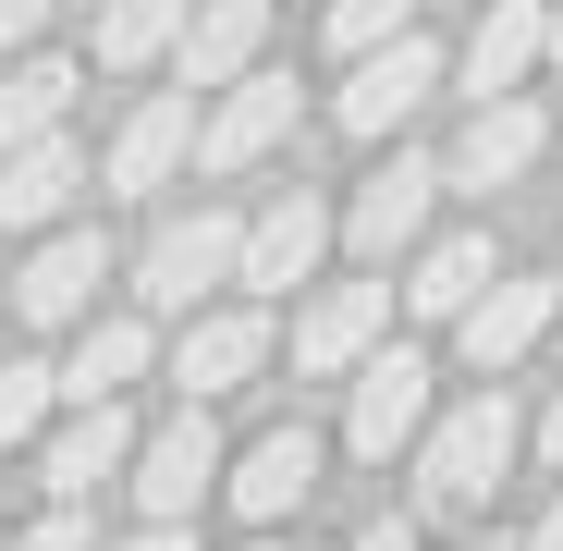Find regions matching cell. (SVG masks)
<instances>
[{
    "mask_svg": "<svg viewBox=\"0 0 563 551\" xmlns=\"http://www.w3.org/2000/svg\"><path fill=\"white\" fill-rule=\"evenodd\" d=\"M515 441H527V429H515L503 381H478L465 405H429V429H417V503H429V515H490Z\"/></svg>",
    "mask_w": 563,
    "mask_h": 551,
    "instance_id": "6da1fadb",
    "label": "cell"
},
{
    "mask_svg": "<svg viewBox=\"0 0 563 551\" xmlns=\"http://www.w3.org/2000/svg\"><path fill=\"white\" fill-rule=\"evenodd\" d=\"M343 453L355 466H393V453H417V429H429V355L417 343H367L355 367H343Z\"/></svg>",
    "mask_w": 563,
    "mask_h": 551,
    "instance_id": "7a4b0ae2",
    "label": "cell"
},
{
    "mask_svg": "<svg viewBox=\"0 0 563 551\" xmlns=\"http://www.w3.org/2000/svg\"><path fill=\"white\" fill-rule=\"evenodd\" d=\"M233 245H245V221H233V209H184V221H159V233L135 245V307L197 319V307L233 283Z\"/></svg>",
    "mask_w": 563,
    "mask_h": 551,
    "instance_id": "3957f363",
    "label": "cell"
},
{
    "mask_svg": "<svg viewBox=\"0 0 563 551\" xmlns=\"http://www.w3.org/2000/svg\"><path fill=\"white\" fill-rule=\"evenodd\" d=\"M441 86V49L405 25V37H380V49H355V74H343V99H331V123L343 135H367V147H393L405 123H417V99Z\"/></svg>",
    "mask_w": 563,
    "mask_h": 551,
    "instance_id": "277c9868",
    "label": "cell"
},
{
    "mask_svg": "<svg viewBox=\"0 0 563 551\" xmlns=\"http://www.w3.org/2000/svg\"><path fill=\"white\" fill-rule=\"evenodd\" d=\"M319 257H331V197L319 184H282L245 221V245H233V283L245 295H295V283H319Z\"/></svg>",
    "mask_w": 563,
    "mask_h": 551,
    "instance_id": "5b68a950",
    "label": "cell"
},
{
    "mask_svg": "<svg viewBox=\"0 0 563 551\" xmlns=\"http://www.w3.org/2000/svg\"><path fill=\"white\" fill-rule=\"evenodd\" d=\"M551 319H563V283H551V269H503V283L453 319V343H465L478 381H503V367H527V355L551 343Z\"/></svg>",
    "mask_w": 563,
    "mask_h": 551,
    "instance_id": "8992f818",
    "label": "cell"
},
{
    "mask_svg": "<svg viewBox=\"0 0 563 551\" xmlns=\"http://www.w3.org/2000/svg\"><path fill=\"white\" fill-rule=\"evenodd\" d=\"M221 466H233V453H221L209 405H184L159 441H135V503H147V527H184V515L221 491Z\"/></svg>",
    "mask_w": 563,
    "mask_h": 551,
    "instance_id": "52a82bcc",
    "label": "cell"
},
{
    "mask_svg": "<svg viewBox=\"0 0 563 551\" xmlns=\"http://www.w3.org/2000/svg\"><path fill=\"white\" fill-rule=\"evenodd\" d=\"M295 74H233L221 99H209V123H197V172H257L282 135H295Z\"/></svg>",
    "mask_w": 563,
    "mask_h": 551,
    "instance_id": "ba28073f",
    "label": "cell"
},
{
    "mask_svg": "<svg viewBox=\"0 0 563 551\" xmlns=\"http://www.w3.org/2000/svg\"><path fill=\"white\" fill-rule=\"evenodd\" d=\"M99 283H111V245H99V221H62L25 269H13V307L37 319V331H74V319H99Z\"/></svg>",
    "mask_w": 563,
    "mask_h": 551,
    "instance_id": "9c48e42d",
    "label": "cell"
},
{
    "mask_svg": "<svg viewBox=\"0 0 563 551\" xmlns=\"http://www.w3.org/2000/svg\"><path fill=\"white\" fill-rule=\"evenodd\" d=\"M429 197H441V159L393 147L380 172L355 184V209H331V233H343L355 257H393V245H417V233H429Z\"/></svg>",
    "mask_w": 563,
    "mask_h": 551,
    "instance_id": "30bf717a",
    "label": "cell"
},
{
    "mask_svg": "<svg viewBox=\"0 0 563 551\" xmlns=\"http://www.w3.org/2000/svg\"><path fill=\"white\" fill-rule=\"evenodd\" d=\"M539 147H551V111H539V99H478V123L453 135L441 184H465V197H503V184L539 172Z\"/></svg>",
    "mask_w": 563,
    "mask_h": 551,
    "instance_id": "8fae6325",
    "label": "cell"
},
{
    "mask_svg": "<svg viewBox=\"0 0 563 551\" xmlns=\"http://www.w3.org/2000/svg\"><path fill=\"white\" fill-rule=\"evenodd\" d=\"M269 367V319L257 307H197L184 319V343H172V381H184V405H221V393H245Z\"/></svg>",
    "mask_w": 563,
    "mask_h": 551,
    "instance_id": "7c38bea8",
    "label": "cell"
},
{
    "mask_svg": "<svg viewBox=\"0 0 563 551\" xmlns=\"http://www.w3.org/2000/svg\"><path fill=\"white\" fill-rule=\"evenodd\" d=\"M257 49H269V0H197L172 37V74H184V99H221L233 74H257Z\"/></svg>",
    "mask_w": 563,
    "mask_h": 551,
    "instance_id": "4fadbf2b",
    "label": "cell"
},
{
    "mask_svg": "<svg viewBox=\"0 0 563 551\" xmlns=\"http://www.w3.org/2000/svg\"><path fill=\"white\" fill-rule=\"evenodd\" d=\"M367 343H393V283H331L295 319V381H343Z\"/></svg>",
    "mask_w": 563,
    "mask_h": 551,
    "instance_id": "5bb4252c",
    "label": "cell"
},
{
    "mask_svg": "<svg viewBox=\"0 0 563 551\" xmlns=\"http://www.w3.org/2000/svg\"><path fill=\"white\" fill-rule=\"evenodd\" d=\"M135 466V417L123 405H74L62 429H49V453H37V491L49 503H86V491H111Z\"/></svg>",
    "mask_w": 563,
    "mask_h": 551,
    "instance_id": "9a60e30c",
    "label": "cell"
},
{
    "mask_svg": "<svg viewBox=\"0 0 563 551\" xmlns=\"http://www.w3.org/2000/svg\"><path fill=\"white\" fill-rule=\"evenodd\" d=\"M221 491H233V515L245 527H282V515H307V491H319V429H295L282 417L245 466H221Z\"/></svg>",
    "mask_w": 563,
    "mask_h": 551,
    "instance_id": "2e32d148",
    "label": "cell"
},
{
    "mask_svg": "<svg viewBox=\"0 0 563 551\" xmlns=\"http://www.w3.org/2000/svg\"><path fill=\"white\" fill-rule=\"evenodd\" d=\"M86 197V147L74 135H25V147H0V233H37Z\"/></svg>",
    "mask_w": 563,
    "mask_h": 551,
    "instance_id": "e0dca14e",
    "label": "cell"
},
{
    "mask_svg": "<svg viewBox=\"0 0 563 551\" xmlns=\"http://www.w3.org/2000/svg\"><path fill=\"white\" fill-rule=\"evenodd\" d=\"M184 159H197V99H184V86H159V99L111 135V197H159Z\"/></svg>",
    "mask_w": 563,
    "mask_h": 551,
    "instance_id": "ac0fdd59",
    "label": "cell"
},
{
    "mask_svg": "<svg viewBox=\"0 0 563 551\" xmlns=\"http://www.w3.org/2000/svg\"><path fill=\"white\" fill-rule=\"evenodd\" d=\"M147 319H74V355L49 367V393H74V405H123V381H147Z\"/></svg>",
    "mask_w": 563,
    "mask_h": 551,
    "instance_id": "d6986e66",
    "label": "cell"
},
{
    "mask_svg": "<svg viewBox=\"0 0 563 551\" xmlns=\"http://www.w3.org/2000/svg\"><path fill=\"white\" fill-rule=\"evenodd\" d=\"M490 283H503V257H490V233H441V245H417V269H405L393 295H405L417 319H465V307H478Z\"/></svg>",
    "mask_w": 563,
    "mask_h": 551,
    "instance_id": "ffe728a7",
    "label": "cell"
},
{
    "mask_svg": "<svg viewBox=\"0 0 563 551\" xmlns=\"http://www.w3.org/2000/svg\"><path fill=\"white\" fill-rule=\"evenodd\" d=\"M539 0H478V37H465V99H515V86H527V62H539Z\"/></svg>",
    "mask_w": 563,
    "mask_h": 551,
    "instance_id": "44dd1931",
    "label": "cell"
},
{
    "mask_svg": "<svg viewBox=\"0 0 563 551\" xmlns=\"http://www.w3.org/2000/svg\"><path fill=\"white\" fill-rule=\"evenodd\" d=\"M184 13H197V0H99V62L111 74H147V62H172V37H184Z\"/></svg>",
    "mask_w": 563,
    "mask_h": 551,
    "instance_id": "7402d4cb",
    "label": "cell"
},
{
    "mask_svg": "<svg viewBox=\"0 0 563 551\" xmlns=\"http://www.w3.org/2000/svg\"><path fill=\"white\" fill-rule=\"evenodd\" d=\"M74 86H86V74H74V62H49V49H37V62H13V74H0V147H25V135H62Z\"/></svg>",
    "mask_w": 563,
    "mask_h": 551,
    "instance_id": "603a6c76",
    "label": "cell"
},
{
    "mask_svg": "<svg viewBox=\"0 0 563 551\" xmlns=\"http://www.w3.org/2000/svg\"><path fill=\"white\" fill-rule=\"evenodd\" d=\"M429 13V0H331V49L355 62V49H380V37H405Z\"/></svg>",
    "mask_w": 563,
    "mask_h": 551,
    "instance_id": "cb8c5ba5",
    "label": "cell"
},
{
    "mask_svg": "<svg viewBox=\"0 0 563 551\" xmlns=\"http://www.w3.org/2000/svg\"><path fill=\"white\" fill-rule=\"evenodd\" d=\"M62 393H49V367L37 355H13V367H0V453H13V441H37V417H49Z\"/></svg>",
    "mask_w": 563,
    "mask_h": 551,
    "instance_id": "d4e9b609",
    "label": "cell"
},
{
    "mask_svg": "<svg viewBox=\"0 0 563 551\" xmlns=\"http://www.w3.org/2000/svg\"><path fill=\"white\" fill-rule=\"evenodd\" d=\"M13 551H99V527H86V503H49V515H37Z\"/></svg>",
    "mask_w": 563,
    "mask_h": 551,
    "instance_id": "484cf974",
    "label": "cell"
},
{
    "mask_svg": "<svg viewBox=\"0 0 563 551\" xmlns=\"http://www.w3.org/2000/svg\"><path fill=\"white\" fill-rule=\"evenodd\" d=\"M355 551H417V515H367V527H355Z\"/></svg>",
    "mask_w": 563,
    "mask_h": 551,
    "instance_id": "4316f807",
    "label": "cell"
},
{
    "mask_svg": "<svg viewBox=\"0 0 563 551\" xmlns=\"http://www.w3.org/2000/svg\"><path fill=\"white\" fill-rule=\"evenodd\" d=\"M37 25H49V0H0V49H25Z\"/></svg>",
    "mask_w": 563,
    "mask_h": 551,
    "instance_id": "83f0119b",
    "label": "cell"
},
{
    "mask_svg": "<svg viewBox=\"0 0 563 551\" xmlns=\"http://www.w3.org/2000/svg\"><path fill=\"white\" fill-rule=\"evenodd\" d=\"M539 466L563 478V393H551V417H539Z\"/></svg>",
    "mask_w": 563,
    "mask_h": 551,
    "instance_id": "f1b7e54d",
    "label": "cell"
},
{
    "mask_svg": "<svg viewBox=\"0 0 563 551\" xmlns=\"http://www.w3.org/2000/svg\"><path fill=\"white\" fill-rule=\"evenodd\" d=\"M111 551H197L184 527H135V539H111Z\"/></svg>",
    "mask_w": 563,
    "mask_h": 551,
    "instance_id": "f546056e",
    "label": "cell"
},
{
    "mask_svg": "<svg viewBox=\"0 0 563 551\" xmlns=\"http://www.w3.org/2000/svg\"><path fill=\"white\" fill-rule=\"evenodd\" d=\"M527 551H563V491H551V515H539V539H527Z\"/></svg>",
    "mask_w": 563,
    "mask_h": 551,
    "instance_id": "4dcf8cb0",
    "label": "cell"
},
{
    "mask_svg": "<svg viewBox=\"0 0 563 551\" xmlns=\"http://www.w3.org/2000/svg\"><path fill=\"white\" fill-rule=\"evenodd\" d=\"M453 551H515V539H503V527H478V539H453Z\"/></svg>",
    "mask_w": 563,
    "mask_h": 551,
    "instance_id": "1f68e13d",
    "label": "cell"
},
{
    "mask_svg": "<svg viewBox=\"0 0 563 551\" xmlns=\"http://www.w3.org/2000/svg\"><path fill=\"white\" fill-rule=\"evenodd\" d=\"M539 62H563V13H551V25H539Z\"/></svg>",
    "mask_w": 563,
    "mask_h": 551,
    "instance_id": "d6a6232c",
    "label": "cell"
},
{
    "mask_svg": "<svg viewBox=\"0 0 563 551\" xmlns=\"http://www.w3.org/2000/svg\"><path fill=\"white\" fill-rule=\"evenodd\" d=\"M245 551H269V539H245Z\"/></svg>",
    "mask_w": 563,
    "mask_h": 551,
    "instance_id": "836d02e7",
    "label": "cell"
},
{
    "mask_svg": "<svg viewBox=\"0 0 563 551\" xmlns=\"http://www.w3.org/2000/svg\"><path fill=\"white\" fill-rule=\"evenodd\" d=\"M86 13H99V0H86Z\"/></svg>",
    "mask_w": 563,
    "mask_h": 551,
    "instance_id": "e575fe53",
    "label": "cell"
}]
</instances>
